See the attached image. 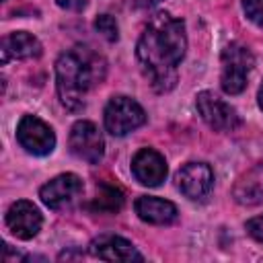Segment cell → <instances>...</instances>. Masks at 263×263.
I'll use <instances>...</instances> for the list:
<instances>
[{
	"label": "cell",
	"instance_id": "7c38bea8",
	"mask_svg": "<svg viewBox=\"0 0 263 263\" xmlns=\"http://www.w3.org/2000/svg\"><path fill=\"white\" fill-rule=\"evenodd\" d=\"M88 253L103 261H142L136 247L117 234H101L88 245Z\"/></svg>",
	"mask_w": 263,
	"mask_h": 263
},
{
	"label": "cell",
	"instance_id": "52a82bcc",
	"mask_svg": "<svg viewBox=\"0 0 263 263\" xmlns=\"http://www.w3.org/2000/svg\"><path fill=\"white\" fill-rule=\"evenodd\" d=\"M16 140L18 144L35 156H45L55 146L53 129L35 115H25L16 125Z\"/></svg>",
	"mask_w": 263,
	"mask_h": 263
},
{
	"label": "cell",
	"instance_id": "5bb4252c",
	"mask_svg": "<svg viewBox=\"0 0 263 263\" xmlns=\"http://www.w3.org/2000/svg\"><path fill=\"white\" fill-rule=\"evenodd\" d=\"M134 208H136V214L140 216V220H144L148 224H171L177 220V208L168 199L142 195L136 199Z\"/></svg>",
	"mask_w": 263,
	"mask_h": 263
},
{
	"label": "cell",
	"instance_id": "5b68a950",
	"mask_svg": "<svg viewBox=\"0 0 263 263\" xmlns=\"http://www.w3.org/2000/svg\"><path fill=\"white\" fill-rule=\"evenodd\" d=\"M68 144H70V152L76 158L90 162V164H97L105 154L103 136L92 121H84V119L76 121L70 129Z\"/></svg>",
	"mask_w": 263,
	"mask_h": 263
},
{
	"label": "cell",
	"instance_id": "6da1fadb",
	"mask_svg": "<svg viewBox=\"0 0 263 263\" xmlns=\"http://www.w3.org/2000/svg\"><path fill=\"white\" fill-rule=\"evenodd\" d=\"M187 35L183 21L171 16L168 12H156L146 23L136 55L142 66L144 76L156 92H166L177 82V68L185 55Z\"/></svg>",
	"mask_w": 263,
	"mask_h": 263
},
{
	"label": "cell",
	"instance_id": "8992f818",
	"mask_svg": "<svg viewBox=\"0 0 263 263\" xmlns=\"http://www.w3.org/2000/svg\"><path fill=\"white\" fill-rule=\"evenodd\" d=\"M195 105L201 119L216 132H234L240 125V119L234 107H230L226 101H222L218 95L210 90H201L197 95Z\"/></svg>",
	"mask_w": 263,
	"mask_h": 263
},
{
	"label": "cell",
	"instance_id": "e0dca14e",
	"mask_svg": "<svg viewBox=\"0 0 263 263\" xmlns=\"http://www.w3.org/2000/svg\"><path fill=\"white\" fill-rule=\"evenodd\" d=\"M95 29H97V33H101L107 41H117V37H119V27H117V23H115V18H113L111 14H101V16H97Z\"/></svg>",
	"mask_w": 263,
	"mask_h": 263
},
{
	"label": "cell",
	"instance_id": "ac0fdd59",
	"mask_svg": "<svg viewBox=\"0 0 263 263\" xmlns=\"http://www.w3.org/2000/svg\"><path fill=\"white\" fill-rule=\"evenodd\" d=\"M242 8L249 21L263 27V0H242Z\"/></svg>",
	"mask_w": 263,
	"mask_h": 263
},
{
	"label": "cell",
	"instance_id": "ba28073f",
	"mask_svg": "<svg viewBox=\"0 0 263 263\" xmlns=\"http://www.w3.org/2000/svg\"><path fill=\"white\" fill-rule=\"evenodd\" d=\"M82 189H84V185H82V179L78 175L64 173V175H58L51 181H47L39 189V197L47 208L64 210L82 193Z\"/></svg>",
	"mask_w": 263,
	"mask_h": 263
},
{
	"label": "cell",
	"instance_id": "44dd1931",
	"mask_svg": "<svg viewBox=\"0 0 263 263\" xmlns=\"http://www.w3.org/2000/svg\"><path fill=\"white\" fill-rule=\"evenodd\" d=\"M129 2V6H134V8H152V6H156L158 2H162V0H127Z\"/></svg>",
	"mask_w": 263,
	"mask_h": 263
},
{
	"label": "cell",
	"instance_id": "7402d4cb",
	"mask_svg": "<svg viewBox=\"0 0 263 263\" xmlns=\"http://www.w3.org/2000/svg\"><path fill=\"white\" fill-rule=\"evenodd\" d=\"M257 99H259V107L263 109V84L259 86V95H257Z\"/></svg>",
	"mask_w": 263,
	"mask_h": 263
},
{
	"label": "cell",
	"instance_id": "7a4b0ae2",
	"mask_svg": "<svg viewBox=\"0 0 263 263\" xmlns=\"http://www.w3.org/2000/svg\"><path fill=\"white\" fill-rule=\"evenodd\" d=\"M105 76V62L88 47L76 45L64 51L55 62V86L62 105L70 111H80L86 105V95Z\"/></svg>",
	"mask_w": 263,
	"mask_h": 263
},
{
	"label": "cell",
	"instance_id": "4fadbf2b",
	"mask_svg": "<svg viewBox=\"0 0 263 263\" xmlns=\"http://www.w3.org/2000/svg\"><path fill=\"white\" fill-rule=\"evenodd\" d=\"M2 64H6L10 58L14 60H31V58H39L41 55V43L37 37H33L27 31H16L10 33L2 39Z\"/></svg>",
	"mask_w": 263,
	"mask_h": 263
},
{
	"label": "cell",
	"instance_id": "ffe728a7",
	"mask_svg": "<svg viewBox=\"0 0 263 263\" xmlns=\"http://www.w3.org/2000/svg\"><path fill=\"white\" fill-rule=\"evenodd\" d=\"M55 2H58V6H62L66 10H74V12H78L86 6V0H55Z\"/></svg>",
	"mask_w": 263,
	"mask_h": 263
},
{
	"label": "cell",
	"instance_id": "9c48e42d",
	"mask_svg": "<svg viewBox=\"0 0 263 263\" xmlns=\"http://www.w3.org/2000/svg\"><path fill=\"white\" fill-rule=\"evenodd\" d=\"M214 183V173L205 162H187L177 173V185L181 193L189 199H201L210 193Z\"/></svg>",
	"mask_w": 263,
	"mask_h": 263
},
{
	"label": "cell",
	"instance_id": "277c9868",
	"mask_svg": "<svg viewBox=\"0 0 263 263\" xmlns=\"http://www.w3.org/2000/svg\"><path fill=\"white\" fill-rule=\"evenodd\" d=\"M146 123V113L129 97H113L105 107V129L111 136H125Z\"/></svg>",
	"mask_w": 263,
	"mask_h": 263
},
{
	"label": "cell",
	"instance_id": "9a60e30c",
	"mask_svg": "<svg viewBox=\"0 0 263 263\" xmlns=\"http://www.w3.org/2000/svg\"><path fill=\"white\" fill-rule=\"evenodd\" d=\"M234 197L238 203L257 205L263 203V162L251 168L234 187Z\"/></svg>",
	"mask_w": 263,
	"mask_h": 263
},
{
	"label": "cell",
	"instance_id": "2e32d148",
	"mask_svg": "<svg viewBox=\"0 0 263 263\" xmlns=\"http://www.w3.org/2000/svg\"><path fill=\"white\" fill-rule=\"evenodd\" d=\"M121 205H123V193H121L117 187L107 185V183H103V185L97 187V197H95V201L90 203L92 210H97V212H107V214L119 212Z\"/></svg>",
	"mask_w": 263,
	"mask_h": 263
},
{
	"label": "cell",
	"instance_id": "30bf717a",
	"mask_svg": "<svg viewBox=\"0 0 263 263\" xmlns=\"http://www.w3.org/2000/svg\"><path fill=\"white\" fill-rule=\"evenodd\" d=\"M41 214L39 210L27 201V199H21V201H14L8 212H6V226L8 230L16 236V238H23V240H29L33 238L39 228H41Z\"/></svg>",
	"mask_w": 263,
	"mask_h": 263
},
{
	"label": "cell",
	"instance_id": "8fae6325",
	"mask_svg": "<svg viewBox=\"0 0 263 263\" xmlns=\"http://www.w3.org/2000/svg\"><path fill=\"white\" fill-rule=\"evenodd\" d=\"M132 173L134 177L148 187H156L166 177V162L160 152L154 148H142L132 158Z\"/></svg>",
	"mask_w": 263,
	"mask_h": 263
},
{
	"label": "cell",
	"instance_id": "3957f363",
	"mask_svg": "<svg viewBox=\"0 0 263 263\" xmlns=\"http://www.w3.org/2000/svg\"><path fill=\"white\" fill-rule=\"evenodd\" d=\"M255 58L249 47L240 43H230L222 51V76L220 84L224 92L228 95H238L247 86V76L253 70Z\"/></svg>",
	"mask_w": 263,
	"mask_h": 263
},
{
	"label": "cell",
	"instance_id": "d6986e66",
	"mask_svg": "<svg viewBox=\"0 0 263 263\" xmlns=\"http://www.w3.org/2000/svg\"><path fill=\"white\" fill-rule=\"evenodd\" d=\"M247 232H249L255 240L263 242V214H261V216H255V218H251V220L247 222Z\"/></svg>",
	"mask_w": 263,
	"mask_h": 263
}]
</instances>
